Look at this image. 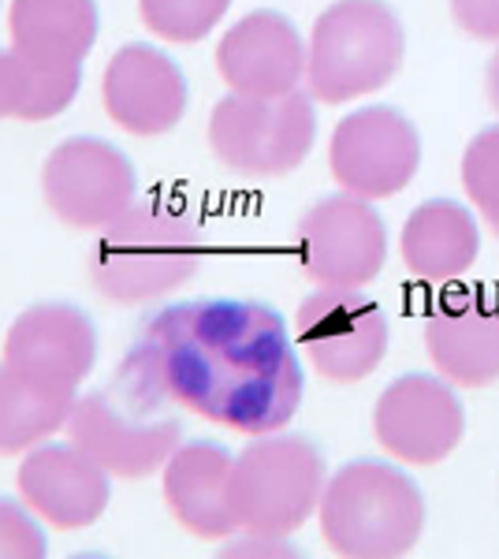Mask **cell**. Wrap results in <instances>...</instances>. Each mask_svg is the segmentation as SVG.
<instances>
[{"label":"cell","mask_w":499,"mask_h":559,"mask_svg":"<svg viewBox=\"0 0 499 559\" xmlns=\"http://www.w3.org/2000/svg\"><path fill=\"white\" fill-rule=\"evenodd\" d=\"M373 437L395 463L437 466L466 437V411L448 377L406 373L380 392Z\"/></svg>","instance_id":"7c38bea8"},{"label":"cell","mask_w":499,"mask_h":559,"mask_svg":"<svg viewBox=\"0 0 499 559\" xmlns=\"http://www.w3.org/2000/svg\"><path fill=\"white\" fill-rule=\"evenodd\" d=\"M425 350L459 388L499 381V295L488 287L451 292L425 318Z\"/></svg>","instance_id":"9a60e30c"},{"label":"cell","mask_w":499,"mask_h":559,"mask_svg":"<svg viewBox=\"0 0 499 559\" xmlns=\"http://www.w3.org/2000/svg\"><path fill=\"white\" fill-rule=\"evenodd\" d=\"M41 194L68 228L102 231L139 198V173L120 146L75 134L45 160Z\"/></svg>","instance_id":"30bf717a"},{"label":"cell","mask_w":499,"mask_h":559,"mask_svg":"<svg viewBox=\"0 0 499 559\" xmlns=\"http://www.w3.org/2000/svg\"><path fill=\"white\" fill-rule=\"evenodd\" d=\"M202 265V228L179 205L142 198L102 228L90 254V284L116 306H142L187 287Z\"/></svg>","instance_id":"7a4b0ae2"},{"label":"cell","mask_w":499,"mask_h":559,"mask_svg":"<svg viewBox=\"0 0 499 559\" xmlns=\"http://www.w3.org/2000/svg\"><path fill=\"white\" fill-rule=\"evenodd\" d=\"M295 336L302 355L324 381H366L388 355L384 310L358 287H321L306 295L295 313Z\"/></svg>","instance_id":"ba28073f"},{"label":"cell","mask_w":499,"mask_h":559,"mask_svg":"<svg viewBox=\"0 0 499 559\" xmlns=\"http://www.w3.org/2000/svg\"><path fill=\"white\" fill-rule=\"evenodd\" d=\"M306 52L298 26L280 12H250L216 45V71L231 94L280 97L298 90L306 75Z\"/></svg>","instance_id":"2e32d148"},{"label":"cell","mask_w":499,"mask_h":559,"mask_svg":"<svg viewBox=\"0 0 499 559\" xmlns=\"http://www.w3.org/2000/svg\"><path fill=\"white\" fill-rule=\"evenodd\" d=\"M235 455L213 440H190L165 463V503L187 534L224 540L239 530L231 511Z\"/></svg>","instance_id":"ac0fdd59"},{"label":"cell","mask_w":499,"mask_h":559,"mask_svg":"<svg viewBox=\"0 0 499 559\" xmlns=\"http://www.w3.org/2000/svg\"><path fill=\"white\" fill-rule=\"evenodd\" d=\"M26 508L57 530H86L112 500L108 471L79 444H34L20 463Z\"/></svg>","instance_id":"e0dca14e"},{"label":"cell","mask_w":499,"mask_h":559,"mask_svg":"<svg viewBox=\"0 0 499 559\" xmlns=\"http://www.w3.org/2000/svg\"><path fill=\"white\" fill-rule=\"evenodd\" d=\"M403 265L417 280H455L470 273L480 254V231L466 205L451 198L421 202L403 224Z\"/></svg>","instance_id":"ffe728a7"},{"label":"cell","mask_w":499,"mask_h":559,"mask_svg":"<svg viewBox=\"0 0 499 559\" xmlns=\"http://www.w3.org/2000/svg\"><path fill=\"white\" fill-rule=\"evenodd\" d=\"M183 68L157 45L131 41L112 52L102 79V102L116 128L139 139L168 134L187 112Z\"/></svg>","instance_id":"5bb4252c"},{"label":"cell","mask_w":499,"mask_h":559,"mask_svg":"<svg viewBox=\"0 0 499 559\" xmlns=\"http://www.w3.org/2000/svg\"><path fill=\"white\" fill-rule=\"evenodd\" d=\"M83 86V68H38L31 60H8V116L41 123L60 116Z\"/></svg>","instance_id":"7402d4cb"},{"label":"cell","mask_w":499,"mask_h":559,"mask_svg":"<svg viewBox=\"0 0 499 559\" xmlns=\"http://www.w3.org/2000/svg\"><path fill=\"white\" fill-rule=\"evenodd\" d=\"M71 444L116 477H150L183 440V407L123 358L112 381L79 395L68 418Z\"/></svg>","instance_id":"3957f363"},{"label":"cell","mask_w":499,"mask_h":559,"mask_svg":"<svg viewBox=\"0 0 499 559\" xmlns=\"http://www.w3.org/2000/svg\"><path fill=\"white\" fill-rule=\"evenodd\" d=\"M417 165H421V139L399 108L369 105L335 123L329 168L343 191L369 202L395 198L417 176Z\"/></svg>","instance_id":"8fae6325"},{"label":"cell","mask_w":499,"mask_h":559,"mask_svg":"<svg viewBox=\"0 0 499 559\" xmlns=\"http://www.w3.org/2000/svg\"><path fill=\"white\" fill-rule=\"evenodd\" d=\"M329 466L313 440L298 432H265L235 455L231 511L239 530L287 537L321 508Z\"/></svg>","instance_id":"8992f818"},{"label":"cell","mask_w":499,"mask_h":559,"mask_svg":"<svg viewBox=\"0 0 499 559\" xmlns=\"http://www.w3.org/2000/svg\"><path fill=\"white\" fill-rule=\"evenodd\" d=\"M485 94H488V105H492L499 116V49L492 52V60H488V68H485Z\"/></svg>","instance_id":"4316f807"},{"label":"cell","mask_w":499,"mask_h":559,"mask_svg":"<svg viewBox=\"0 0 499 559\" xmlns=\"http://www.w3.org/2000/svg\"><path fill=\"white\" fill-rule=\"evenodd\" d=\"M302 273L321 287H366L388 261L384 216L351 191L321 198L295 228Z\"/></svg>","instance_id":"9c48e42d"},{"label":"cell","mask_w":499,"mask_h":559,"mask_svg":"<svg viewBox=\"0 0 499 559\" xmlns=\"http://www.w3.org/2000/svg\"><path fill=\"white\" fill-rule=\"evenodd\" d=\"M406 31L384 0H335L310 34L306 83L324 105H343L377 94L399 75Z\"/></svg>","instance_id":"5b68a950"},{"label":"cell","mask_w":499,"mask_h":559,"mask_svg":"<svg viewBox=\"0 0 499 559\" xmlns=\"http://www.w3.org/2000/svg\"><path fill=\"white\" fill-rule=\"evenodd\" d=\"M183 411L247 437L280 432L306 377L287 324L258 299H190L150 313L127 355Z\"/></svg>","instance_id":"6da1fadb"},{"label":"cell","mask_w":499,"mask_h":559,"mask_svg":"<svg viewBox=\"0 0 499 559\" xmlns=\"http://www.w3.org/2000/svg\"><path fill=\"white\" fill-rule=\"evenodd\" d=\"M4 362L45 392L75 395L97 366L94 318L71 302L26 306L4 336Z\"/></svg>","instance_id":"4fadbf2b"},{"label":"cell","mask_w":499,"mask_h":559,"mask_svg":"<svg viewBox=\"0 0 499 559\" xmlns=\"http://www.w3.org/2000/svg\"><path fill=\"white\" fill-rule=\"evenodd\" d=\"M231 0H139L142 23L165 41H202L228 15Z\"/></svg>","instance_id":"603a6c76"},{"label":"cell","mask_w":499,"mask_h":559,"mask_svg":"<svg viewBox=\"0 0 499 559\" xmlns=\"http://www.w3.org/2000/svg\"><path fill=\"white\" fill-rule=\"evenodd\" d=\"M8 60L12 52L0 49V120H8Z\"/></svg>","instance_id":"83f0119b"},{"label":"cell","mask_w":499,"mask_h":559,"mask_svg":"<svg viewBox=\"0 0 499 559\" xmlns=\"http://www.w3.org/2000/svg\"><path fill=\"white\" fill-rule=\"evenodd\" d=\"M324 545L343 559H395L414 552L425 530V496L414 477L380 459L340 466L321 496Z\"/></svg>","instance_id":"277c9868"},{"label":"cell","mask_w":499,"mask_h":559,"mask_svg":"<svg viewBox=\"0 0 499 559\" xmlns=\"http://www.w3.org/2000/svg\"><path fill=\"white\" fill-rule=\"evenodd\" d=\"M49 540H45L38 519L23 503L0 496V559H45Z\"/></svg>","instance_id":"d4e9b609"},{"label":"cell","mask_w":499,"mask_h":559,"mask_svg":"<svg viewBox=\"0 0 499 559\" xmlns=\"http://www.w3.org/2000/svg\"><path fill=\"white\" fill-rule=\"evenodd\" d=\"M317 142L313 94L292 90L280 97L231 94L209 112L213 157L235 176H287L310 157Z\"/></svg>","instance_id":"52a82bcc"},{"label":"cell","mask_w":499,"mask_h":559,"mask_svg":"<svg viewBox=\"0 0 499 559\" xmlns=\"http://www.w3.org/2000/svg\"><path fill=\"white\" fill-rule=\"evenodd\" d=\"M75 395H57L31 384L0 362V455H23L57 429H68Z\"/></svg>","instance_id":"44dd1931"},{"label":"cell","mask_w":499,"mask_h":559,"mask_svg":"<svg viewBox=\"0 0 499 559\" xmlns=\"http://www.w3.org/2000/svg\"><path fill=\"white\" fill-rule=\"evenodd\" d=\"M102 31L97 0H12V52L38 68H83Z\"/></svg>","instance_id":"d6986e66"},{"label":"cell","mask_w":499,"mask_h":559,"mask_svg":"<svg viewBox=\"0 0 499 559\" xmlns=\"http://www.w3.org/2000/svg\"><path fill=\"white\" fill-rule=\"evenodd\" d=\"M451 20L466 38L499 41V0H451Z\"/></svg>","instance_id":"484cf974"},{"label":"cell","mask_w":499,"mask_h":559,"mask_svg":"<svg viewBox=\"0 0 499 559\" xmlns=\"http://www.w3.org/2000/svg\"><path fill=\"white\" fill-rule=\"evenodd\" d=\"M462 187L499 239V123L470 139L466 153H462Z\"/></svg>","instance_id":"cb8c5ba5"}]
</instances>
